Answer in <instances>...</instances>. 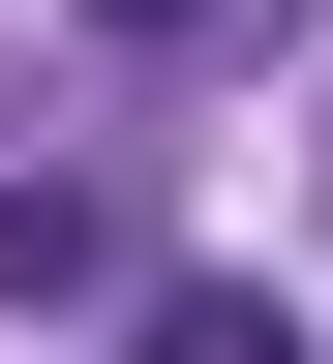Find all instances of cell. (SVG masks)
<instances>
[{
    "label": "cell",
    "instance_id": "obj_1",
    "mask_svg": "<svg viewBox=\"0 0 333 364\" xmlns=\"http://www.w3.org/2000/svg\"><path fill=\"white\" fill-rule=\"evenodd\" d=\"M121 364H303V334H273L243 273H152V334H121Z\"/></svg>",
    "mask_w": 333,
    "mask_h": 364
},
{
    "label": "cell",
    "instance_id": "obj_2",
    "mask_svg": "<svg viewBox=\"0 0 333 364\" xmlns=\"http://www.w3.org/2000/svg\"><path fill=\"white\" fill-rule=\"evenodd\" d=\"M61 273H91V213H61V182H0V304H61Z\"/></svg>",
    "mask_w": 333,
    "mask_h": 364
},
{
    "label": "cell",
    "instance_id": "obj_3",
    "mask_svg": "<svg viewBox=\"0 0 333 364\" xmlns=\"http://www.w3.org/2000/svg\"><path fill=\"white\" fill-rule=\"evenodd\" d=\"M91 31H212V0H91Z\"/></svg>",
    "mask_w": 333,
    "mask_h": 364
}]
</instances>
